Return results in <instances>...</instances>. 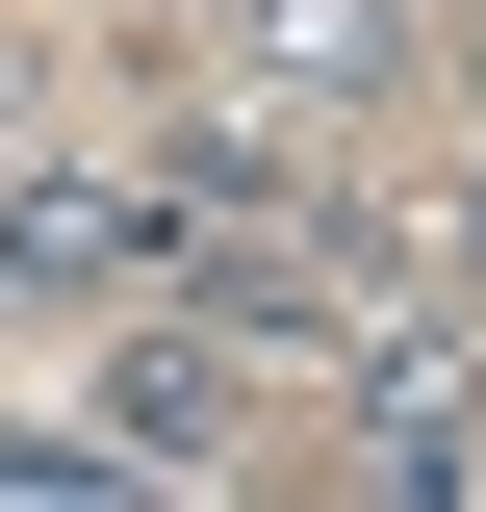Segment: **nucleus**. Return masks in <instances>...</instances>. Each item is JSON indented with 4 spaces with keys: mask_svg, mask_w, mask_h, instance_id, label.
<instances>
[{
    "mask_svg": "<svg viewBox=\"0 0 486 512\" xmlns=\"http://www.w3.org/2000/svg\"><path fill=\"white\" fill-rule=\"evenodd\" d=\"M103 436H154V461L231 436V359H205V333H128V359H103Z\"/></svg>",
    "mask_w": 486,
    "mask_h": 512,
    "instance_id": "7ed1b4c3",
    "label": "nucleus"
},
{
    "mask_svg": "<svg viewBox=\"0 0 486 512\" xmlns=\"http://www.w3.org/2000/svg\"><path fill=\"white\" fill-rule=\"evenodd\" d=\"M384 26H410V0H205L231 103H359V77H384Z\"/></svg>",
    "mask_w": 486,
    "mask_h": 512,
    "instance_id": "f03ea898",
    "label": "nucleus"
},
{
    "mask_svg": "<svg viewBox=\"0 0 486 512\" xmlns=\"http://www.w3.org/2000/svg\"><path fill=\"white\" fill-rule=\"evenodd\" d=\"M333 487L359 512H486V333H333Z\"/></svg>",
    "mask_w": 486,
    "mask_h": 512,
    "instance_id": "f257e3e1",
    "label": "nucleus"
}]
</instances>
